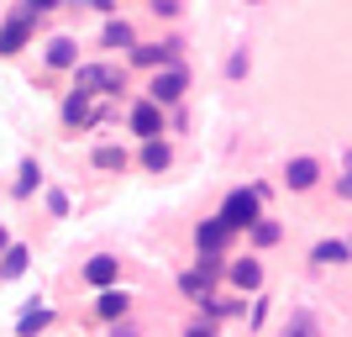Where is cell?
I'll use <instances>...</instances> for the list:
<instances>
[{
  "mask_svg": "<svg viewBox=\"0 0 352 337\" xmlns=\"http://www.w3.org/2000/svg\"><path fill=\"white\" fill-rule=\"evenodd\" d=\"M184 337H216V327H210V322H195V327H190Z\"/></svg>",
  "mask_w": 352,
  "mask_h": 337,
  "instance_id": "f546056e",
  "label": "cell"
},
{
  "mask_svg": "<svg viewBox=\"0 0 352 337\" xmlns=\"http://www.w3.org/2000/svg\"><path fill=\"white\" fill-rule=\"evenodd\" d=\"M47 322H53V311H47V306H32L27 316H21V322H16V332H21V337H37V332H43Z\"/></svg>",
  "mask_w": 352,
  "mask_h": 337,
  "instance_id": "7402d4cb",
  "label": "cell"
},
{
  "mask_svg": "<svg viewBox=\"0 0 352 337\" xmlns=\"http://www.w3.org/2000/svg\"><path fill=\"white\" fill-rule=\"evenodd\" d=\"M132 132H137V137H158V132H163V111H158L153 101H137V105H132Z\"/></svg>",
  "mask_w": 352,
  "mask_h": 337,
  "instance_id": "52a82bcc",
  "label": "cell"
},
{
  "mask_svg": "<svg viewBox=\"0 0 352 337\" xmlns=\"http://www.w3.org/2000/svg\"><path fill=\"white\" fill-rule=\"evenodd\" d=\"M47 211H53V216H69V195H63V190H47Z\"/></svg>",
  "mask_w": 352,
  "mask_h": 337,
  "instance_id": "d4e9b609",
  "label": "cell"
},
{
  "mask_svg": "<svg viewBox=\"0 0 352 337\" xmlns=\"http://www.w3.org/2000/svg\"><path fill=\"white\" fill-rule=\"evenodd\" d=\"M310 258H316V264H347V243H342V237H326V243H316Z\"/></svg>",
  "mask_w": 352,
  "mask_h": 337,
  "instance_id": "44dd1931",
  "label": "cell"
},
{
  "mask_svg": "<svg viewBox=\"0 0 352 337\" xmlns=\"http://www.w3.org/2000/svg\"><path fill=\"white\" fill-rule=\"evenodd\" d=\"M69 6H89V11H116V0H69Z\"/></svg>",
  "mask_w": 352,
  "mask_h": 337,
  "instance_id": "f1b7e54d",
  "label": "cell"
},
{
  "mask_svg": "<svg viewBox=\"0 0 352 337\" xmlns=\"http://www.w3.org/2000/svg\"><path fill=\"white\" fill-rule=\"evenodd\" d=\"M27 258H32V253L21 248V243H11V248L0 253V279H21V274H27Z\"/></svg>",
  "mask_w": 352,
  "mask_h": 337,
  "instance_id": "9a60e30c",
  "label": "cell"
},
{
  "mask_svg": "<svg viewBox=\"0 0 352 337\" xmlns=\"http://www.w3.org/2000/svg\"><path fill=\"white\" fill-rule=\"evenodd\" d=\"M95 311H100L105 322H126V311H132V295L111 285V290H100V300H95Z\"/></svg>",
  "mask_w": 352,
  "mask_h": 337,
  "instance_id": "ba28073f",
  "label": "cell"
},
{
  "mask_svg": "<svg viewBox=\"0 0 352 337\" xmlns=\"http://www.w3.org/2000/svg\"><path fill=\"white\" fill-rule=\"evenodd\" d=\"M100 43H105V48H132V43H137L132 21H116V16H111V21H105V32H100Z\"/></svg>",
  "mask_w": 352,
  "mask_h": 337,
  "instance_id": "e0dca14e",
  "label": "cell"
},
{
  "mask_svg": "<svg viewBox=\"0 0 352 337\" xmlns=\"http://www.w3.org/2000/svg\"><path fill=\"white\" fill-rule=\"evenodd\" d=\"M174 163V147L163 143V137H147V147H142V169H153V174H163Z\"/></svg>",
  "mask_w": 352,
  "mask_h": 337,
  "instance_id": "4fadbf2b",
  "label": "cell"
},
{
  "mask_svg": "<svg viewBox=\"0 0 352 337\" xmlns=\"http://www.w3.org/2000/svg\"><path fill=\"white\" fill-rule=\"evenodd\" d=\"M85 121H95V105H89V95L74 90L69 101H63V127H85Z\"/></svg>",
  "mask_w": 352,
  "mask_h": 337,
  "instance_id": "5bb4252c",
  "label": "cell"
},
{
  "mask_svg": "<svg viewBox=\"0 0 352 337\" xmlns=\"http://www.w3.org/2000/svg\"><path fill=\"white\" fill-rule=\"evenodd\" d=\"M200 311H206V316H232V311H242V306H236V300H216V295H206Z\"/></svg>",
  "mask_w": 352,
  "mask_h": 337,
  "instance_id": "cb8c5ba5",
  "label": "cell"
},
{
  "mask_svg": "<svg viewBox=\"0 0 352 337\" xmlns=\"http://www.w3.org/2000/svg\"><path fill=\"white\" fill-rule=\"evenodd\" d=\"M316 179H321V163L316 159H289V169H284V185H289V190H310Z\"/></svg>",
  "mask_w": 352,
  "mask_h": 337,
  "instance_id": "9c48e42d",
  "label": "cell"
},
{
  "mask_svg": "<svg viewBox=\"0 0 352 337\" xmlns=\"http://www.w3.org/2000/svg\"><path fill=\"white\" fill-rule=\"evenodd\" d=\"M111 337H137V332H132L126 322H116V327H111Z\"/></svg>",
  "mask_w": 352,
  "mask_h": 337,
  "instance_id": "4dcf8cb0",
  "label": "cell"
},
{
  "mask_svg": "<svg viewBox=\"0 0 352 337\" xmlns=\"http://www.w3.org/2000/svg\"><path fill=\"white\" fill-rule=\"evenodd\" d=\"M248 6H258V0H248Z\"/></svg>",
  "mask_w": 352,
  "mask_h": 337,
  "instance_id": "d6a6232c",
  "label": "cell"
},
{
  "mask_svg": "<svg viewBox=\"0 0 352 337\" xmlns=\"http://www.w3.org/2000/svg\"><path fill=\"white\" fill-rule=\"evenodd\" d=\"M95 169H105V174L126 169V147H121V143H100V147H95Z\"/></svg>",
  "mask_w": 352,
  "mask_h": 337,
  "instance_id": "ac0fdd59",
  "label": "cell"
},
{
  "mask_svg": "<svg viewBox=\"0 0 352 337\" xmlns=\"http://www.w3.org/2000/svg\"><path fill=\"white\" fill-rule=\"evenodd\" d=\"M37 185H43V169H37V159H21V169H16V201H27Z\"/></svg>",
  "mask_w": 352,
  "mask_h": 337,
  "instance_id": "2e32d148",
  "label": "cell"
},
{
  "mask_svg": "<svg viewBox=\"0 0 352 337\" xmlns=\"http://www.w3.org/2000/svg\"><path fill=\"white\" fill-rule=\"evenodd\" d=\"M226 274H232L236 290H258V285H263V264H258V258H236Z\"/></svg>",
  "mask_w": 352,
  "mask_h": 337,
  "instance_id": "7c38bea8",
  "label": "cell"
},
{
  "mask_svg": "<svg viewBox=\"0 0 352 337\" xmlns=\"http://www.w3.org/2000/svg\"><path fill=\"white\" fill-rule=\"evenodd\" d=\"M121 279V258H111V253H95L85 264V285H95V290H111Z\"/></svg>",
  "mask_w": 352,
  "mask_h": 337,
  "instance_id": "8992f818",
  "label": "cell"
},
{
  "mask_svg": "<svg viewBox=\"0 0 352 337\" xmlns=\"http://www.w3.org/2000/svg\"><path fill=\"white\" fill-rule=\"evenodd\" d=\"M226 74H232V79H242V74H248V53H232V63H226Z\"/></svg>",
  "mask_w": 352,
  "mask_h": 337,
  "instance_id": "4316f807",
  "label": "cell"
},
{
  "mask_svg": "<svg viewBox=\"0 0 352 337\" xmlns=\"http://www.w3.org/2000/svg\"><path fill=\"white\" fill-rule=\"evenodd\" d=\"M74 90L79 95H121L126 69L121 63H74Z\"/></svg>",
  "mask_w": 352,
  "mask_h": 337,
  "instance_id": "6da1fadb",
  "label": "cell"
},
{
  "mask_svg": "<svg viewBox=\"0 0 352 337\" xmlns=\"http://www.w3.org/2000/svg\"><path fill=\"white\" fill-rule=\"evenodd\" d=\"M53 6H63V0H21V11H27V16H43V11H53Z\"/></svg>",
  "mask_w": 352,
  "mask_h": 337,
  "instance_id": "484cf974",
  "label": "cell"
},
{
  "mask_svg": "<svg viewBox=\"0 0 352 337\" xmlns=\"http://www.w3.org/2000/svg\"><path fill=\"white\" fill-rule=\"evenodd\" d=\"M79 63V43L74 37H47V69H74Z\"/></svg>",
  "mask_w": 352,
  "mask_h": 337,
  "instance_id": "30bf717a",
  "label": "cell"
},
{
  "mask_svg": "<svg viewBox=\"0 0 352 337\" xmlns=\"http://www.w3.org/2000/svg\"><path fill=\"white\" fill-rule=\"evenodd\" d=\"M27 37H32V16L27 11H16L6 27H0V59H11V53H21L27 48Z\"/></svg>",
  "mask_w": 352,
  "mask_h": 337,
  "instance_id": "5b68a950",
  "label": "cell"
},
{
  "mask_svg": "<svg viewBox=\"0 0 352 337\" xmlns=\"http://www.w3.org/2000/svg\"><path fill=\"white\" fill-rule=\"evenodd\" d=\"M248 232H252V248H274V243L284 237V227H279V221H268V216H258Z\"/></svg>",
  "mask_w": 352,
  "mask_h": 337,
  "instance_id": "ffe728a7",
  "label": "cell"
},
{
  "mask_svg": "<svg viewBox=\"0 0 352 337\" xmlns=\"http://www.w3.org/2000/svg\"><path fill=\"white\" fill-rule=\"evenodd\" d=\"M184 90H190V74L179 69V63H168V69L153 74V85H147V101L163 111V105H179V101H184Z\"/></svg>",
  "mask_w": 352,
  "mask_h": 337,
  "instance_id": "3957f363",
  "label": "cell"
},
{
  "mask_svg": "<svg viewBox=\"0 0 352 337\" xmlns=\"http://www.w3.org/2000/svg\"><path fill=\"white\" fill-rule=\"evenodd\" d=\"M226 237H232V232L210 216V221H200V227H195V248H200V253H221V248H226Z\"/></svg>",
  "mask_w": 352,
  "mask_h": 337,
  "instance_id": "8fae6325",
  "label": "cell"
},
{
  "mask_svg": "<svg viewBox=\"0 0 352 337\" xmlns=\"http://www.w3.org/2000/svg\"><path fill=\"white\" fill-rule=\"evenodd\" d=\"M210 285H216V279H206L200 269H190V274H179V290H184V295H195V300H206V295H210Z\"/></svg>",
  "mask_w": 352,
  "mask_h": 337,
  "instance_id": "603a6c76",
  "label": "cell"
},
{
  "mask_svg": "<svg viewBox=\"0 0 352 337\" xmlns=\"http://www.w3.org/2000/svg\"><path fill=\"white\" fill-rule=\"evenodd\" d=\"M179 37H168V43H132V63L137 69H168V63H179Z\"/></svg>",
  "mask_w": 352,
  "mask_h": 337,
  "instance_id": "277c9868",
  "label": "cell"
},
{
  "mask_svg": "<svg viewBox=\"0 0 352 337\" xmlns=\"http://www.w3.org/2000/svg\"><path fill=\"white\" fill-rule=\"evenodd\" d=\"M279 337H321V327H316V316H310V311H289V322H284Z\"/></svg>",
  "mask_w": 352,
  "mask_h": 337,
  "instance_id": "d6986e66",
  "label": "cell"
},
{
  "mask_svg": "<svg viewBox=\"0 0 352 337\" xmlns=\"http://www.w3.org/2000/svg\"><path fill=\"white\" fill-rule=\"evenodd\" d=\"M147 6H153L158 16H179V0H147Z\"/></svg>",
  "mask_w": 352,
  "mask_h": 337,
  "instance_id": "83f0119b",
  "label": "cell"
},
{
  "mask_svg": "<svg viewBox=\"0 0 352 337\" xmlns=\"http://www.w3.org/2000/svg\"><path fill=\"white\" fill-rule=\"evenodd\" d=\"M6 248H11V237H6V227H0V253H6Z\"/></svg>",
  "mask_w": 352,
  "mask_h": 337,
  "instance_id": "1f68e13d",
  "label": "cell"
},
{
  "mask_svg": "<svg viewBox=\"0 0 352 337\" xmlns=\"http://www.w3.org/2000/svg\"><path fill=\"white\" fill-rule=\"evenodd\" d=\"M258 205H263V201H258V195H252V190H232V195H226V201H221L216 221H221V227H226V232H248L252 221H258Z\"/></svg>",
  "mask_w": 352,
  "mask_h": 337,
  "instance_id": "7a4b0ae2",
  "label": "cell"
}]
</instances>
